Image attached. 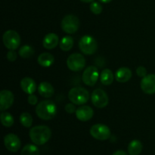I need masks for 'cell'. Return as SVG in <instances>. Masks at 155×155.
Here are the masks:
<instances>
[{
	"label": "cell",
	"instance_id": "6da1fadb",
	"mask_svg": "<svg viewBox=\"0 0 155 155\" xmlns=\"http://www.w3.org/2000/svg\"><path fill=\"white\" fill-rule=\"evenodd\" d=\"M29 135L33 143L42 145L49 140L51 136V131L47 126L39 125L30 129Z\"/></svg>",
	"mask_w": 155,
	"mask_h": 155
},
{
	"label": "cell",
	"instance_id": "7a4b0ae2",
	"mask_svg": "<svg viewBox=\"0 0 155 155\" xmlns=\"http://www.w3.org/2000/svg\"><path fill=\"white\" fill-rule=\"evenodd\" d=\"M36 113L40 119L50 120L55 117L57 114V106L51 100H45L37 104Z\"/></svg>",
	"mask_w": 155,
	"mask_h": 155
},
{
	"label": "cell",
	"instance_id": "3957f363",
	"mask_svg": "<svg viewBox=\"0 0 155 155\" xmlns=\"http://www.w3.org/2000/svg\"><path fill=\"white\" fill-rule=\"evenodd\" d=\"M70 101L74 104L82 105L89 101V92L86 89L80 86L72 88L68 93Z\"/></svg>",
	"mask_w": 155,
	"mask_h": 155
},
{
	"label": "cell",
	"instance_id": "277c9868",
	"mask_svg": "<svg viewBox=\"0 0 155 155\" xmlns=\"http://www.w3.org/2000/svg\"><path fill=\"white\" fill-rule=\"evenodd\" d=\"M79 48L83 54L91 55L97 51L98 44H97L96 40L92 36L85 35L80 39L79 42Z\"/></svg>",
	"mask_w": 155,
	"mask_h": 155
},
{
	"label": "cell",
	"instance_id": "5b68a950",
	"mask_svg": "<svg viewBox=\"0 0 155 155\" xmlns=\"http://www.w3.org/2000/svg\"><path fill=\"white\" fill-rule=\"evenodd\" d=\"M61 27L64 32L68 34H73L78 30L80 27V20L74 15H66L62 19Z\"/></svg>",
	"mask_w": 155,
	"mask_h": 155
},
{
	"label": "cell",
	"instance_id": "8992f818",
	"mask_svg": "<svg viewBox=\"0 0 155 155\" xmlns=\"http://www.w3.org/2000/svg\"><path fill=\"white\" fill-rule=\"evenodd\" d=\"M3 43L9 50H16L21 44V37L16 31L7 30L3 34Z\"/></svg>",
	"mask_w": 155,
	"mask_h": 155
},
{
	"label": "cell",
	"instance_id": "52a82bcc",
	"mask_svg": "<svg viewBox=\"0 0 155 155\" xmlns=\"http://www.w3.org/2000/svg\"><path fill=\"white\" fill-rule=\"evenodd\" d=\"M90 134L94 139L100 141H105L110 136V130L107 126L98 124L92 126L90 129Z\"/></svg>",
	"mask_w": 155,
	"mask_h": 155
},
{
	"label": "cell",
	"instance_id": "ba28073f",
	"mask_svg": "<svg viewBox=\"0 0 155 155\" xmlns=\"http://www.w3.org/2000/svg\"><path fill=\"white\" fill-rule=\"evenodd\" d=\"M67 65L71 71L77 72L82 71L86 65V60L81 54L74 53L68 57L67 60Z\"/></svg>",
	"mask_w": 155,
	"mask_h": 155
},
{
	"label": "cell",
	"instance_id": "9c48e42d",
	"mask_svg": "<svg viewBox=\"0 0 155 155\" xmlns=\"http://www.w3.org/2000/svg\"><path fill=\"white\" fill-rule=\"evenodd\" d=\"M91 100L94 105L98 108H104L108 104L109 98L107 93L101 89H97L92 92Z\"/></svg>",
	"mask_w": 155,
	"mask_h": 155
},
{
	"label": "cell",
	"instance_id": "30bf717a",
	"mask_svg": "<svg viewBox=\"0 0 155 155\" xmlns=\"http://www.w3.org/2000/svg\"><path fill=\"white\" fill-rule=\"evenodd\" d=\"M98 77H99V74H98V71L96 67L89 66L83 71L82 80L86 86H94L98 81Z\"/></svg>",
	"mask_w": 155,
	"mask_h": 155
},
{
	"label": "cell",
	"instance_id": "8fae6325",
	"mask_svg": "<svg viewBox=\"0 0 155 155\" xmlns=\"http://www.w3.org/2000/svg\"><path fill=\"white\" fill-rule=\"evenodd\" d=\"M4 144L5 148L11 152H17L20 149L21 142L18 136L15 134H8L4 138Z\"/></svg>",
	"mask_w": 155,
	"mask_h": 155
},
{
	"label": "cell",
	"instance_id": "7c38bea8",
	"mask_svg": "<svg viewBox=\"0 0 155 155\" xmlns=\"http://www.w3.org/2000/svg\"><path fill=\"white\" fill-rule=\"evenodd\" d=\"M14 95L11 91L4 89L0 92V110L4 111L10 108L14 103Z\"/></svg>",
	"mask_w": 155,
	"mask_h": 155
},
{
	"label": "cell",
	"instance_id": "4fadbf2b",
	"mask_svg": "<svg viewBox=\"0 0 155 155\" xmlns=\"http://www.w3.org/2000/svg\"><path fill=\"white\" fill-rule=\"evenodd\" d=\"M141 89L145 93L151 95L155 93V75L148 74L143 77L141 81Z\"/></svg>",
	"mask_w": 155,
	"mask_h": 155
},
{
	"label": "cell",
	"instance_id": "5bb4252c",
	"mask_svg": "<svg viewBox=\"0 0 155 155\" xmlns=\"http://www.w3.org/2000/svg\"><path fill=\"white\" fill-rule=\"evenodd\" d=\"M93 109L89 106L84 105L78 107L76 110V117L77 119L83 122H86L89 120L93 117Z\"/></svg>",
	"mask_w": 155,
	"mask_h": 155
},
{
	"label": "cell",
	"instance_id": "9a60e30c",
	"mask_svg": "<svg viewBox=\"0 0 155 155\" xmlns=\"http://www.w3.org/2000/svg\"><path fill=\"white\" fill-rule=\"evenodd\" d=\"M59 42V38L57 34L55 33H48L45 35L42 40V45L44 48L46 49H53L58 45Z\"/></svg>",
	"mask_w": 155,
	"mask_h": 155
},
{
	"label": "cell",
	"instance_id": "2e32d148",
	"mask_svg": "<svg viewBox=\"0 0 155 155\" xmlns=\"http://www.w3.org/2000/svg\"><path fill=\"white\" fill-rule=\"evenodd\" d=\"M21 87L25 93L31 95L36 92V84L34 80L30 77H24L21 82Z\"/></svg>",
	"mask_w": 155,
	"mask_h": 155
},
{
	"label": "cell",
	"instance_id": "e0dca14e",
	"mask_svg": "<svg viewBox=\"0 0 155 155\" xmlns=\"http://www.w3.org/2000/svg\"><path fill=\"white\" fill-rule=\"evenodd\" d=\"M132 75L133 74H132L131 70L127 68H121L115 73V79L119 83H124L131 79Z\"/></svg>",
	"mask_w": 155,
	"mask_h": 155
},
{
	"label": "cell",
	"instance_id": "ac0fdd59",
	"mask_svg": "<svg viewBox=\"0 0 155 155\" xmlns=\"http://www.w3.org/2000/svg\"><path fill=\"white\" fill-rule=\"evenodd\" d=\"M39 94L45 98H51L54 93V87L48 82H42L38 86Z\"/></svg>",
	"mask_w": 155,
	"mask_h": 155
},
{
	"label": "cell",
	"instance_id": "d6986e66",
	"mask_svg": "<svg viewBox=\"0 0 155 155\" xmlns=\"http://www.w3.org/2000/svg\"><path fill=\"white\" fill-rule=\"evenodd\" d=\"M37 61L40 66L44 67V68H48L53 64L54 61V58L50 53L44 52L39 54Z\"/></svg>",
	"mask_w": 155,
	"mask_h": 155
},
{
	"label": "cell",
	"instance_id": "ffe728a7",
	"mask_svg": "<svg viewBox=\"0 0 155 155\" xmlns=\"http://www.w3.org/2000/svg\"><path fill=\"white\" fill-rule=\"evenodd\" d=\"M114 80V76L110 69H104L101 71V75H100V80L103 85L109 86L113 83Z\"/></svg>",
	"mask_w": 155,
	"mask_h": 155
},
{
	"label": "cell",
	"instance_id": "44dd1931",
	"mask_svg": "<svg viewBox=\"0 0 155 155\" xmlns=\"http://www.w3.org/2000/svg\"><path fill=\"white\" fill-rule=\"evenodd\" d=\"M142 144L139 140H133L128 145V153L130 155H139L142 151Z\"/></svg>",
	"mask_w": 155,
	"mask_h": 155
},
{
	"label": "cell",
	"instance_id": "7402d4cb",
	"mask_svg": "<svg viewBox=\"0 0 155 155\" xmlns=\"http://www.w3.org/2000/svg\"><path fill=\"white\" fill-rule=\"evenodd\" d=\"M74 39L70 36H66L61 39L60 42V48L62 51H68L73 48Z\"/></svg>",
	"mask_w": 155,
	"mask_h": 155
},
{
	"label": "cell",
	"instance_id": "603a6c76",
	"mask_svg": "<svg viewBox=\"0 0 155 155\" xmlns=\"http://www.w3.org/2000/svg\"><path fill=\"white\" fill-rule=\"evenodd\" d=\"M34 52L35 51L33 47L28 45L21 46L19 48V51H18V54L23 58H29L32 57L33 54H34Z\"/></svg>",
	"mask_w": 155,
	"mask_h": 155
},
{
	"label": "cell",
	"instance_id": "cb8c5ba5",
	"mask_svg": "<svg viewBox=\"0 0 155 155\" xmlns=\"http://www.w3.org/2000/svg\"><path fill=\"white\" fill-rule=\"evenodd\" d=\"M40 154V151L39 149L34 145H25L23 148L22 151H21V155H39Z\"/></svg>",
	"mask_w": 155,
	"mask_h": 155
},
{
	"label": "cell",
	"instance_id": "d4e9b609",
	"mask_svg": "<svg viewBox=\"0 0 155 155\" xmlns=\"http://www.w3.org/2000/svg\"><path fill=\"white\" fill-rule=\"evenodd\" d=\"M0 120L2 124L5 127H11L14 124V117L8 112H2L0 115Z\"/></svg>",
	"mask_w": 155,
	"mask_h": 155
},
{
	"label": "cell",
	"instance_id": "484cf974",
	"mask_svg": "<svg viewBox=\"0 0 155 155\" xmlns=\"http://www.w3.org/2000/svg\"><path fill=\"white\" fill-rule=\"evenodd\" d=\"M20 122L24 127L30 128L33 124V117L30 114L27 113V112H24L20 116Z\"/></svg>",
	"mask_w": 155,
	"mask_h": 155
},
{
	"label": "cell",
	"instance_id": "4316f807",
	"mask_svg": "<svg viewBox=\"0 0 155 155\" xmlns=\"http://www.w3.org/2000/svg\"><path fill=\"white\" fill-rule=\"evenodd\" d=\"M90 11L95 15H99L102 12V5L97 2H92L90 5Z\"/></svg>",
	"mask_w": 155,
	"mask_h": 155
},
{
	"label": "cell",
	"instance_id": "83f0119b",
	"mask_svg": "<svg viewBox=\"0 0 155 155\" xmlns=\"http://www.w3.org/2000/svg\"><path fill=\"white\" fill-rule=\"evenodd\" d=\"M7 59L9 61H15L17 59V57H18V54H17V52H15V50H10L7 53Z\"/></svg>",
	"mask_w": 155,
	"mask_h": 155
},
{
	"label": "cell",
	"instance_id": "f1b7e54d",
	"mask_svg": "<svg viewBox=\"0 0 155 155\" xmlns=\"http://www.w3.org/2000/svg\"><path fill=\"white\" fill-rule=\"evenodd\" d=\"M136 74L139 77H145L147 74L146 68H144L143 66H140L136 69Z\"/></svg>",
	"mask_w": 155,
	"mask_h": 155
},
{
	"label": "cell",
	"instance_id": "f546056e",
	"mask_svg": "<svg viewBox=\"0 0 155 155\" xmlns=\"http://www.w3.org/2000/svg\"><path fill=\"white\" fill-rule=\"evenodd\" d=\"M27 101H28L29 104H31V105H36V103L38 102V98L36 95H33V94H31V95H29Z\"/></svg>",
	"mask_w": 155,
	"mask_h": 155
},
{
	"label": "cell",
	"instance_id": "4dcf8cb0",
	"mask_svg": "<svg viewBox=\"0 0 155 155\" xmlns=\"http://www.w3.org/2000/svg\"><path fill=\"white\" fill-rule=\"evenodd\" d=\"M65 110L68 112V114H73L74 112H76L77 109H76V107L74 104H67L66 106H65Z\"/></svg>",
	"mask_w": 155,
	"mask_h": 155
},
{
	"label": "cell",
	"instance_id": "1f68e13d",
	"mask_svg": "<svg viewBox=\"0 0 155 155\" xmlns=\"http://www.w3.org/2000/svg\"><path fill=\"white\" fill-rule=\"evenodd\" d=\"M112 155H128L127 152H125L124 151H121V150H119V151H115Z\"/></svg>",
	"mask_w": 155,
	"mask_h": 155
},
{
	"label": "cell",
	"instance_id": "d6a6232c",
	"mask_svg": "<svg viewBox=\"0 0 155 155\" xmlns=\"http://www.w3.org/2000/svg\"><path fill=\"white\" fill-rule=\"evenodd\" d=\"M81 2H86V3H89V2H92L94 1V0H80Z\"/></svg>",
	"mask_w": 155,
	"mask_h": 155
},
{
	"label": "cell",
	"instance_id": "836d02e7",
	"mask_svg": "<svg viewBox=\"0 0 155 155\" xmlns=\"http://www.w3.org/2000/svg\"><path fill=\"white\" fill-rule=\"evenodd\" d=\"M99 1L102 3H108L110 2H111L112 0H99Z\"/></svg>",
	"mask_w": 155,
	"mask_h": 155
}]
</instances>
